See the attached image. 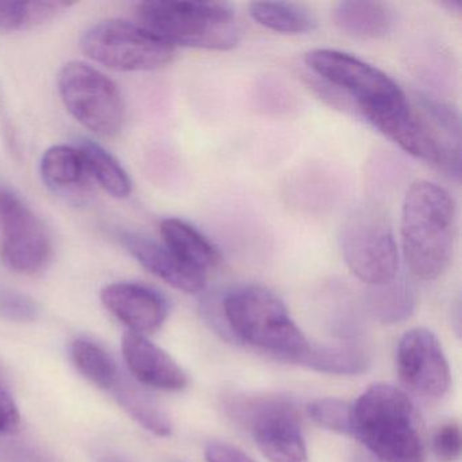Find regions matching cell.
I'll return each mask as SVG.
<instances>
[{"mask_svg":"<svg viewBox=\"0 0 462 462\" xmlns=\"http://www.w3.org/2000/svg\"><path fill=\"white\" fill-rule=\"evenodd\" d=\"M442 6L446 7L448 12L456 13V14H459V12H461V2H450V0H448V2H443Z\"/></svg>","mask_w":462,"mask_h":462,"instance_id":"obj_31","label":"cell"},{"mask_svg":"<svg viewBox=\"0 0 462 462\" xmlns=\"http://www.w3.org/2000/svg\"><path fill=\"white\" fill-rule=\"evenodd\" d=\"M304 60L312 74L353 99L359 115L373 128L410 155L423 158L427 148L423 121L385 72L335 50L310 51Z\"/></svg>","mask_w":462,"mask_h":462,"instance_id":"obj_1","label":"cell"},{"mask_svg":"<svg viewBox=\"0 0 462 462\" xmlns=\"http://www.w3.org/2000/svg\"><path fill=\"white\" fill-rule=\"evenodd\" d=\"M207 462H255L240 448L223 442H210L205 448Z\"/></svg>","mask_w":462,"mask_h":462,"instance_id":"obj_29","label":"cell"},{"mask_svg":"<svg viewBox=\"0 0 462 462\" xmlns=\"http://www.w3.org/2000/svg\"><path fill=\"white\" fill-rule=\"evenodd\" d=\"M397 369L405 385L423 396L439 399L450 388L448 359L430 329L415 328L402 335L397 347Z\"/></svg>","mask_w":462,"mask_h":462,"instance_id":"obj_11","label":"cell"},{"mask_svg":"<svg viewBox=\"0 0 462 462\" xmlns=\"http://www.w3.org/2000/svg\"><path fill=\"white\" fill-rule=\"evenodd\" d=\"M140 25L175 47L231 51L242 37L234 6L226 2L151 0L137 7Z\"/></svg>","mask_w":462,"mask_h":462,"instance_id":"obj_5","label":"cell"},{"mask_svg":"<svg viewBox=\"0 0 462 462\" xmlns=\"http://www.w3.org/2000/svg\"><path fill=\"white\" fill-rule=\"evenodd\" d=\"M123 356L129 373L142 385L167 392L182 391L188 386L185 370L144 335L126 332L123 337Z\"/></svg>","mask_w":462,"mask_h":462,"instance_id":"obj_13","label":"cell"},{"mask_svg":"<svg viewBox=\"0 0 462 462\" xmlns=\"http://www.w3.org/2000/svg\"><path fill=\"white\" fill-rule=\"evenodd\" d=\"M432 448L438 458L451 462L461 454V430L456 421L443 424L435 432Z\"/></svg>","mask_w":462,"mask_h":462,"instance_id":"obj_27","label":"cell"},{"mask_svg":"<svg viewBox=\"0 0 462 462\" xmlns=\"http://www.w3.org/2000/svg\"><path fill=\"white\" fill-rule=\"evenodd\" d=\"M80 45L91 60L115 71H152L174 58L171 45L128 21L97 23L83 34Z\"/></svg>","mask_w":462,"mask_h":462,"instance_id":"obj_8","label":"cell"},{"mask_svg":"<svg viewBox=\"0 0 462 462\" xmlns=\"http://www.w3.org/2000/svg\"><path fill=\"white\" fill-rule=\"evenodd\" d=\"M101 300L129 331L144 337L161 328L169 315L167 300L139 283H112L102 291Z\"/></svg>","mask_w":462,"mask_h":462,"instance_id":"obj_12","label":"cell"},{"mask_svg":"<svg viewBox=\"0 0 462 462\" xmlns=\"http://www.w3.org/2000/svg\"><path fill=\"white\" fill-rule=\"evenodd\" d=\"M456 202L448 190L430 180L408 189L402 209V253L412 274L424 281L439 278L453 256Z\"/></svg>","mask_w":462,"mask_h":462,"instance_id":"obj_2","label":"cell"},{"mask_svg":"<svg viewBox=\"0 0 462 462\" xmlns=\"http://www.w3.org/2000/svg\"><path fill=\"white\" fill-rule=\"evenodd\" d=\"M40 315V307L34 300L20 291L0 288V318L18 323L34 321Z\"/></svg>","mask_w":462,"mask_h":462,"instance_id":"obj_26","label":"cell"},{"mask_svg":"<svg viewBox=\"0 0 462 462\" xmlns=\"http://www.w3.org/2000/svg\"><path fill=\"white\" fill-rule=\"evenodd\" d=\"M319 373L356 375L366 372L370 358L356 346H308L293 362Z\"/></svg>","mask_w":462,"mask_h":462,"instance_id":"obj_18","label":"cell"},{"mask_svg":"<svg viewBox=\"0 0 462 462\" xmlns=\"http://www.w3.org/2000/svg\"><path fill=\"white\" fill-rule=\"evenodd\" d=\"M78 150L85 159L88 175L116 199H126L132 191V182L124 167L106 150L90 140H83Z\"/></svg>","mask_w":462,"mask_h":462,"instance_id":"obj_23","label":"cell"},{"mask_svg":"<svg viewBox=\"0 0 462 462\" xmlns=\"http://www.w3.org/2000/svg\"><path fill=\"white\" fill-rule=\"evenodd\" d=\"M52 245L42 221L13 191L0 189V258L21 274L42 272Z\"/></svg>","mask_w":462,"mask_h":462,"instance_id":"obj_10","label":"cell"},{"mask_svg":"<svg viewBox=\"0 0 462 462\" xmlns=\"http://www.w3.org/2000/svg\"><path fill=\"white\" fill-rule=\"evenodd\" d=\"M308 413L323 429L351 435V402L337 397H323L310 402Z\"/></svg>","mask_w":462,"mask_h":462,"instance_id":"obj_25","label":"cell"},{"mask_svg":"<svg viewBox=\"0 0 462 462\" xmlns=\"http://www.w3.org/2000/svg\"><path fill=\"white\" fill-rule=\"evenodd\" d=\"M98 462H129L126 459H124L123 457L116 456V454H105L101 458L98 459Z\"/></svg>","mask_w":462,"mask_h":462,"instance_id":"obj_32","label":"cell"},{"mask_svg":"<svg viewBox=\"0 0 462 462\" xmlns=\"http://www.w3.org/2000/svg\"><path fill=\"white\" fill-rule=\"evenodd\" d=\"M340 250L348 270L370 286L383 285L399 272V248L383 210L365 205L351 213L340 232Z\"/></svg>","mask_w":462,"mask_h":462,"instance_id":"obj_7","label":"cell"},{"mask_svg":"<svg viewBox=\"0 0 462 462\" xmlns=\"http://www.w3.org/2000/svg\"><path fill=\"white\" fill-rule=\"evenodd\" d=\"M42 174L45 183L58 193L83 189L90 178L82 153L69 145H58L44 153Z\"/></svg>","mask_w":462,"mask_h":462,"instance_id":"obj_19","label":"cell"},{"mask_svg":"<svg viewBox=\"0 0 462 462\" xmlns=\"http://www.w3.org/2000/svg\"><path fill=\"white\" fill-rule=\"evenodd\" d=\"M110 392L124 411L143 429L161 438H167L172 434L171 419L163 407L142 388L137 381L123 374Z\"/></svg>","mask_w":462,"mask_h":462,"instance_id":"obj_17","label":"cell"},{"mask_svg":"<svg viewBox=\"0 0 462 462\" xmlns=\"http://www.w3.org/2000/svg\"><path fill=\"white\" fill-rule=\"evenodd\" d=\"M221 324L226 337L245 342L285 362L307 350V337L281 299L263 286H243L221 301Z\"/></svg>","mask_w":462,"mask_h":462,"instance_id":"obj_4","label":"cell"},{"mask_svg":"<svg viewBox=\"0 0 462 462\" xmlns=\"http://www.w3.org/2000/svg\"><path fill=\"white\" fill-rule=\"evenodd\" d=\"M124 247L140 262L143 267L185 293H199L207 285V274L183 263L163 243L137 234L121 236Z\"/></svg>","mask_w":462,"mask_h":462,"instance_id":"obj_14","label":"cell"},{"mask_svg":"<svg viewBox=\"0 0 462 462\" xmlns=\"http://www.w3.org/2000/svg\"><path fill=\"white\" fill-rule=\"evenodd\" d=\"M59 91L67 110L88 131L104 137L120 134L125 105L106 75L82 61H71L59 75Z\"/></svg>","mask_w":462,"mask_h":462,"instance_id":"obj_9","label":"cell"},{"mask_svg":"<svg viewBox=\"0 0 462 462\" xmlns=\"http://www.w3.org/2000/svg\"><path fill=\"white\" fill-rule=\"evenodd\" d=\"M367 305L373 318L383 324L404 321L412 315L416 307V294L405 281H396L383 285L372 286L367 296Z\"/></svg>","mask_w":462,"mask_h":462,"instance_id":"obj_22","label":"cell"},{"mask_svg":"<svg viewBox=\"0 0 462 462\" xmlns=\"http://www.w3.org/2000/svg\"><path fill=\"white\" fill-rule=\"evenodd\" d=\"M163 245L183 263L207 274L221 262L220 251L199 229L178 218L162 223Z\"/></svg>","mask_w":462,"mask_h":462,"instance_id":"obj_16","label":"cell"},{"mask_svg":"<svg viewBox=\"0 0 462 462\" xmlns=\"http://www.w3.org/2000/svg\"><path fill=\"white\" fill-rule=\"evenodd\" d=\"M175 462H182V461H175Z\"/></svg>","mask_w":462,"mask_h":462,"instance_id":"obj_33","label":"cell"},{"mask_svg":"<svg viewBox=\"0 0 462 462\" xmlns=\"http://www.w3.org/2000/svg\"><path fill=\"white\" fill-rule=\"evenodd\" d=\"M71 359L86 380L105 391H112L123 375L115 358L93 340H75L71 346Z\"/></svg>","mask_w":462,"mask_h":462,"instance_id":"obj_21","label":"cell"},{"mask_svg":"<svg viewBox=\"0 0 462 462\" xmlns=\"http://www.w3.org/2000/svg\"><path fill=\"white\" fill-rule=\"evenodd\" d=\"M248 13L256 23L281 34L310 33L318 25L308 7L291 2H254Z\"/></svg>","mask_w":462,"mask_h":462,"instance_id":"obj_20","label":"cell"},{"mask_svg":"<svg viewBox=\"0 0 462 462\" xmlns=\"http://www.w3.org/2000/svg\"><path fill=\"white\" fill-rule=\"evenodd\" d=\"M332 18L342 33L358 40L383 39L392 31L394 21L389 5L372 0L340 2Z\"/></svg>","mask_w":462,"mask_h":462,"instance_id":"obj_15","label":"cell"},{"mask_svg":"<svg viewBox=\"0 0 462 462\" xmlns=\"http://www.w3.org/2000/svg\"><path fill=\"white\" fill-rule=\"evenodd\" d=\"M67 2H0V33L28 31L44 25L69 10Z\"/></svg>","mask_w":462,"mask_h":462,"instance_id":"obj_24","label":"cell"},{"mask_svg":"<svg viewBox=\"0 0 462 462\" xmlns=\"http://www.w3.org/2000/svg\"><path fill=\"white\" fill-rule=\"evenodd\" d=\"M7 461L9 462H51L44 454L39 453L36 448L25 446H10L7 448Z\"/></svg>","mask_w":462,"mask_h":462,"instance_id":"obj_30","label":"cell"},{"mask_svg":"<svg viewBox=\"0 0 462 462\" xmlns=\"http://www.w3.org/2000/svg\"><path fill=\"white\" fill-rule=\"evenodd\" d=\"M351 435L380 462H424L426 443L412 400L375 383L351 404Z\"/></svg>","mask_w":462,"mask_h":462,"instance_id":"obj_3","label":"cell"},{"mask_svg":"<svg viewBox=\"0 0 462 462\" xmlns=\"http://www.w3.org/2000/svg\"><path fill=\"white\" fill-rule=\"evenodd\" d=\"M21 426V412L12 394L0 383V437L12 435Z\"/></svg>","mask_w":462,"mask_h":462,"instance_id":"obj_28","label":"cell"},{"mask_svg":"<svg viewBox=\"0 0 462 462\" xmlns=\"http://www.w3.org/2000/svg\"><path fill=\"white\" fill-rule=\"evenodd\" d=\"M226 410L270 462H310L301 420L289 400L237 396L226 402Z\"/></svg>","mask_w":462,"mask_h":462,"instance_id":"obj_6","label":"cell"}]
</instances>
